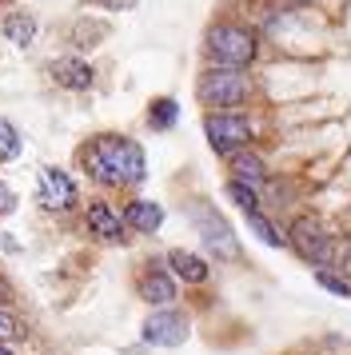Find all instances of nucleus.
<instances>
[{
  "mask_svg": "<svg viewBox=\"0 0 351 355\" xmlns=\"http://www.w3.org/2000/svg\"><path fill=\"white\" fill-rule=\"evenodd\" d=\"M84 168L104 184H140L144 180V148L124 136H100L80 152Z\"/></svg>",
  "mask_w": 351,
  "mask_h": 355,
  "instance_id": "f257e3e1",
  "label": "nucleus"
},
{
  "mask_svg": "<svg viewBox=\"0 0 351 355\" xmlns=\"http://www.w3.org/2000/svg\"><path fill=\"white\" fill-rule=\"evenodd\" d=\"M207 56L223 68H243L252 64L255 56V36L248 28H239V24H216L212 33H207Z\"/></svg>",
  "mask_w": 351,
  "mask_h": 355,
  "instance_id": "f03ea898",
  "label": "nucleus"
},
{
  "mask_svg": "<svg viewBox=\"0 0 351 355\" xmlns=\"http://www.w3.org/2000/svg\"><path fill=\"white\" fill-rule=\"evenodd\" d=\"M196 92H200V100L207 108H232V104H239L248 96V76L236 72V68H216V72H207L200 80Z\"/></svg>",
  "mask_w": 351,
  "mask_h": 355,
  "instance_id": "7ed1b4c3",
  "label": "nucleus"
},
{
  "mask_svg": "<svg viewBox=\"0 0 351 355\" xmlns=\"http://www.w3.org/2000/svg\"><path fill=\"white\" fill-rule=\"evenodd\" d=\"M191 220L200 224V236H204L207 252H212L216 259H236L239 256L236 236H232V227H228V220H223V216H216L207 204H191Z\"/></svg>",
  "mask_w": 351,
  "mask_h": 355,
  "instance_id": "20e7f679",
  "label": "nucleus"
},
{
  "mask_svg": "<svg viewBox=\"0 0 351 355\" xmlns=\"http://www.w3.org/2000/svg\"><path fill=\"white\" fill-rule=\"evenodd\" d=\"M188 315L184 311H176V307H160L152 311L148 320H144V343H152V347H180L184 339H188Z\"/></svg>",
  "mask_w": 351,
  "mask_h": 355,
  "instance_id": "39448f33",
  "label": "nucleus"
},
{
  "mask_svg": "<svg viewBox=\"0 0 351 355\" xmlns=\"http://www.w3.org/2000/svg\"><path fill=\"white\" fill-rule=\"evenodd\" d=\"M204 132L216 152H232V148H243L252 140V124L243 116H232V112H216L204 120Z\"/></svg>",
  "mask_w": 351,
  "mask_h": 355,
  "instance_id": "423d86ee",
  "label": "nucleus"
},
{
  "mask_svg": "<svg viewBox=\"0 0 351 355\" xmlns=\"http://www.w3.org/2000/svg\"><path fill=\"white\" fill-rule=\"evenodd\" d=\"M291 248H296L303 259H311V263H327V259H332V236L323 232L319 220H307V216L291 224Z\"/></svg>",
  "mask_w": 351,
  "mask_h": 355,
  "instance_id": "0eeeda50",
  "label": "nucleus"
},
{
  "mask_svg": "<svg viewBox=\"0 0 351 355\" xmlns=\"http://www.w3.org/2000/svg\"><path fill=\"white\" fill-rule=\"evenodd\" d=\"M40 204L52 211H60V208H72L76 204V184H72V176L68 172H60V168H44L40 172Z\"/></svg>",
  "mask_w": 351,
  "mask_h": 355,
  "instance_id": "6e6552de",
  "label": "nucleus"
},
{
  "mask_svg": "<svg viewBox=\"0 0 351 355\" xmlns=\"http://www.w3.org/2000/svg\"><path fill=\"white\" fill-rule=\"evenodd\" d=\"M140 295L148 300V304H156V307H168L176 300V279L168 272H148L140 279Z\"/></svg>",
  "mask_w": 351,
  "mask_h": 355,
  "instance_id": "1a4fd4ad",
  "label": "nucleus"
},
{
  "mask_svg": "<svg viewBox=\"0 0 351 355\" xmlns=\"http://www.w3.org/2000/svg\"><path fill=\"white\" fill-rule=\"evenodd\" d=\"M88 227H92V236H104V240H120L124 236V224H120V216L108 204H88Z\"/></svg>",
  "mask_w": 351,
  "mask_h": 355,
  "instance_id": "9d476101",
  "label": "nucleus"
},
{
  "mask_svg": "<svg viewBox=\"0 0 351 355\" xmlns=\"http://www.w3.org/2000/svg\"><path fill=\"white\" fill-rule=\"evenodd\" d=\"M128 224L144 232V236H152L160 224H164V208L152 204V200H136V204H128Z\"/></svg>",
  "mask_w": 351,
  "mask_h": 355,
  "instance_id": "9b49d317",
  "label": "nucleus"
},
{
  "mask_svg": "<svg viewBox=\"0 0 351 355\" xmlns=\"http://www.w3.org/2000/svg\"><path fill=\"white\" fill-rule=\"evenodd\" d=\"M168 263H172L176 275H180V279H188V284H204V279H207V263L196 256V252L176 248V252H168Z\"/></svg>",
  "mask_w": 351,
  "mask_h": 355,
  "instance_id": "f8f14e48",
  "label": "nucleus"
},
{
  "mask_svg": "<svg viewBox=\"0 0 351 355\" xmlns=\"http://www.w3.org/2000/svg\"><path fill=\"white\" fill-rule=\"evenodd\" d=\"M52 76L64 88H88L92 84V68L84 64V60H56L52 64Z\"/></svg>",
  "mask_w": 351,
  "mask_h": 355,
  "instance_id": "ddd939ff",
  "label": "nucleus"
},
{
  "mask_svg": "<svg viewBox=\"0 0 351 355\" xmlns=\"http://www.w3.org/2000/svg\"><path fill=\"white\" fill-rule=\"evenodd\" d=\"M232 172H236V184H248V188L268 180L264 160H259V156H252V152H236V156H232Z\"/></svg>",
  "mask_w": 351,
  "mask_h": 355,
  "instance_id": "4468645a",
  "label": "nucleus"
},
{
  "mask_svg": "<svg viewBox=\"0 0 351 355\" xmlns=\"http://www.w3.org/2000/svg\"><path fill=\"white\" fill-rule=\"evenodd\" d=\"M4 36H8V44H16V49H28L32 36H36V17L32 12H12V17L4 20Z\"/></svg>",
  "mask_w": 351,
  "mask_h": 355,
  "instance_id": "2eb2a0df",
  "label": "nucleus"
},
{
  "mask_svg": "<svg viewBox=\"0 0 351 355\" xmlns=\"http://www.w3.org/2000/svg\"><path fill=\"white\" fill-rule=\"evenodd\" d=\"M176 116H180V104H176V100H156L152 112H148V124H152L156 132H164V128L176 124Z\"/></svg>",
  "mask_w": 351,
  "mask_h": 355,
  "instance_id": "dca6fc26",
  "label": "nucleus"
},
{
  "mask_svg": "<svg viewBox=\"0 0 351 355\" xmlns=\"http://www.w3.org/2000/svg\"><path fill=\"white\" fill-rule=\"evenodd\" d=\"M16 156H20V132L8 120H0V160H16Z\"/></svg>",
  "mask_w": 351,
  "mask_h": 355,
  "instance_id": "f3484780",
  "label": "nucleus"
},
{
  "mask_svg": "<svg viewBox=\"0 0 351 355\" xmlns=\"http://www.w3.org/2000/svg\"><path fill=\"white\" fill-rule=\"evenodd\" d=\"M228 200H232V204H239L248 216H252L255 204H259V200H255V188H248V184H236V180H228Z\"/></svg>",
  "mask_w": 351,
  "mask_h": 355,
  "instance_id": "a211bd4d",
  "label": "nucleus"
},
{
  "mask_svg": "<svg viewBox=\"0 0 351 355\" xmlns=\"http://www.w3.org/2000/svg\"><path fill=\"white\" fill-rule=\"evenodd\" d=\"M248 227H252V232H255L264 243H271V248H280V243H284V236H280V232H275V227H271L268 220L259 216V211H252V216H248Z\"/></svg>",
  "mask_w": 351,
  "mask_h": 355,
  "instance_id": "6ab92c4d",
  "label": "nucleus"
},
{
  "mask_svg": "<svg viewBox=\"0 0 351 355\" xmlns=\"http://www.w3.org/2000/svg\"><path fill=\"white\" fill-rule=\"evenodd\" d=\"M316 284L327 288V291H335V295H343V300L351 295V279H343V275H335V272H323V268L316 272Z\"/></svg>",
  "mask_w": 351,
  "mask_h": 355,
  "instance_id": "aec40b11",
  "label": "nucleus"
},
{
  "mask_svg": "<svg viewBox=\"0 0 351 355\" xmlns=\"http://www.w3.org/2000/svg\"><path fill=\"white\" fill-rule=\"evenodd\" d=\"M28 331H24V323L16 320L8 307H0V339H24Z\"/></svg>",
  "mask_w": 351,
  "mask_h": 355,
  "instance_id": "412c9836",
  "label": "nucleus"
},
{
  "mask_svg": "<svg viewBox=\"0 0 351 355\" xmlns=\"http://www.w3.org/2000/svg\"><path fill=\"white\" fill-rule=\"evenodd\" d=\"M12 208H16L12 188H8V184H0V216H4V211H12Z\"/></svg>",
  "mask_w": 351,
  "mask_h": 355,
  "instance_id": "4be33fe9",
  "label": "nucleus"
},
{
  "mask_svg": "<svg viewBox=\"0 0 351 355\" xmlns=\"http://www.w3.org/2000/svg\"><path fill=\"white\" fill-rule=\"evenodd\" d=\"M0 355H12V352H8V347H4V343H0Z\"/></svg>",
  "mask_w": 351,
  "mask_h": 355,
  "instance_id": "5701e85b",
  "label": "nucleus"
},
{
  "mask_svg": "<svg viewBox=\"0 0 351 355\" xmlns=\"http://www.w3.org/2000/svg\"><path fill=\"white\" fill-rule=\"evenodd\" d=\"M348 268H351V248H348Z\"/></svg>",
  "mask_w": 351,
  "mask_h": 355,
  "instance_id": "b1692460",
  "label": "nucleus"
}]
</instances>
